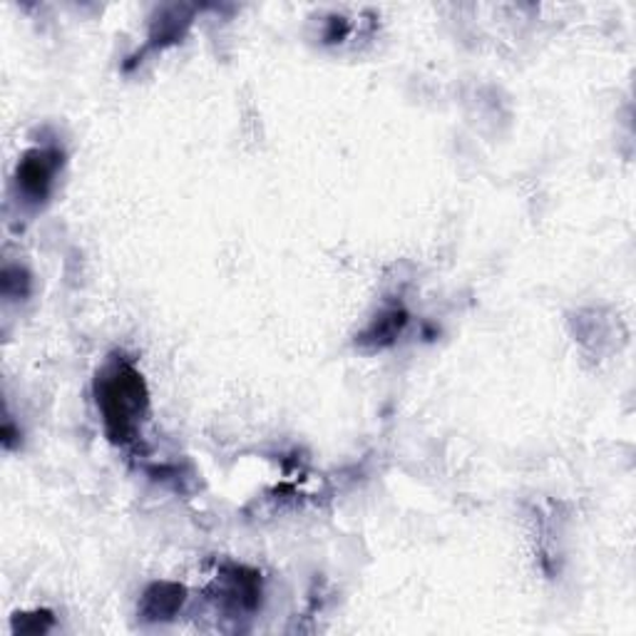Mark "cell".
I'll use <instances>...</instances> for the list:
<instances>
[{
  "instance_id": "cell-4",
  "label": "cell",
  "mask_w": 636,
  "mask_h": 636,
  "mask_svg": "<svg viewBox=\"0 0 636 636\" xmlns=\"http://www.w3.org/2000/svg\"><path fill=\"white\" fill-rule=\"evenodd\" d=\"M187 589L177 582H157L144 592L140 601V616L144 622H167L182 609Z\"/></svg>"
},
{
  "instance_id": "cell-1",
  "label": "cell",
  "mask_w": 636,
  "mask_h": 636,
  "mask_svg": "<svg viewBox=\"0 0 636 636\" xmlns=\"http://www.w3.org/2000/svg\"><path fill=\"white\" fill-rule=\"evenodd\" d=\"M94 400L110 443L130 445L150 410V393L142 373L123 356L113 358L94 378Z\"/></svg>"
},
{
  "instance_id": "cell-6",
  "label": "cell",
  "mask_w": 636,
  "mask_h": 636,
  "mask_svg": "<svg viewBox=\"0 0 636 636\" xmlns=\"http://www.w3.org/2000/svg\"><path fill=\"white\" fill-rule=\"evenodd\" d=\"M53 624H55V619L50 612H33V614L15 616L13 629L21 632V634H46Z\"/></svg>"
},
{
  "instance_id": "cell-5",
  "label": "cell",
  "mask_w": 636,
  "mask_h": 636,
  "mask_svg": "<svg viewBox=\"0 0 636 636\" xmlns=\"http://www.w3.org/2000/svg\"><path fill=\"white\" fill-rule=\"evenodd\" d=\"M406 311H400V308H393V311L383 314L378 321L368 329L364 336H360V341H371L376 343V346H385V343H391L398 333L403 331V326H406Z\"/></svg>"
},
{
  "instance_id": "cell-3",
  "label": "cell",
  "mask_w": 636,
  "mask_h": 636,
  "mask_svg": "<svg viewBox=\"0 0 636 636\" xmlns=\"http://www.w3.org/2000/svg\"><path fill=\"white\" fill-rule=\"evenodd\" d=\"M221 601L231 605L237 612H254L262 601V580L254 570L231 564L225 572V592Z\"/></svg>"
},
{
  "instance_id": "cell-2",
  "label": "cell",
  "mask_w": 636,
  "mask_h": 636,
  "mask_svg": "<svg viewBox=\"0 0 636 636\" xmlns=\"http://www.w3.org/2000/svg\"><path fill=\"white\" fill-rule=\"evenodd\" d=\"M60 167H63V152L58 148H36L25 152L18 171H15V187H18L23 200L30 204L46 202Z\"/></svg>"
}]
</instances>
